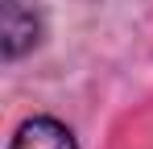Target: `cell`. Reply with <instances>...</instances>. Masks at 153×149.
<instances>
[{
	"label": "cell",
	"instance_id": "2",
	"mask_svg": "<svg viewBox=\"0 0 153 149\" xmlns=\"http://www.w3.org/2000/svg\"><path fill=\"white\" fill-rule=\"evenodd\" d=\"M8 149H79V145H75L66 124L50 120V116H33V120H25L17 128V137H13Z\"/></svg>",
	"mask_w": 153,
	"mask_h": 149
},
{
	"label": "cell",
	"instance_id": "1",
	"mask_svg": "<svg viewBox=\"0 0 153 149\" xmlns=\"http://www.w3.org/2000/svg\"><path fill=\"white\" fill-rule=\"evenodd\" d=\"M0 33H4V58H21L29 46H37V8H33V0H4Z\"/></svg>",
	"mask_w": 153,
	"mask_h": 149
}]
</instances>
